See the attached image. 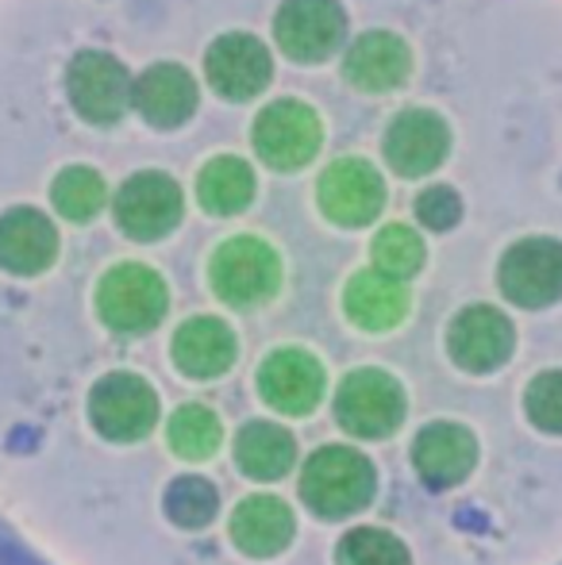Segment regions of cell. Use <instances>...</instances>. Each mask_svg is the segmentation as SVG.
<instances>
[{
    "label": "cell",
    "instance_id": "obj_2",
    "mask_svg": "<svg viewBox=\"0 0 562 565\" xmlns=\"http://www.w3.org/2000/svg\"><path fill=\"white\" fill-rule=\"evenodd\" d=\"M209 281L220 300L235 308H258L282 289V258L255 235H235L212 254Z\"/></svg>",
    "mask_w": 562,
    "mask_h": 565
},
{
    "label": "cell",
    "instance_id": "obj_23",
    "mask_svg": "<svg viewBox=\"0 0 562 565\" xmlns=\"http://www.w3.org/2000/svg\"><path fill=\"white\" fill-rule=\"evenodd\" d=\"M255 196V170L243 158H212L197 178V201L212 216H235Z\"/></svg>",
    "mask_w": 562,
    "mask_h": 565
},
{
    "label": "cell",
    "instance_id": "obj_22",
    "mask_svg": "<svg viewBox=\"0 0 562 565\" xmlns=\"http://www.w3.org/2000/svg\"><path fill=\"white\" fill-rule=\"evenodd\" d=\"M232 539L251 558H274L289 546L293 539V512L278 497H251L235 508L232 515Z\"/></svg>",
    "mask_w": 562,
    "mask_h": 565
},
{
    "label": "cell",
    "instance_id": "obj_9",
    "mask_svg": "<svg viewBox=\"0 0 562 565\" xmlns=\"http://www.w3.org/2000/svg\"><path fill=\"white\" fill-rule=\"evenodd\" d=\"M320 209L339 227H367L385 209V181L362 158H339L320 178Z\"/></svg>",
    "mask_w": 562,
    "mask_h": 565
},
{
    "label": "cell",
    "instance_id": "obj_30",
    "mask_svg": "<svg viewBox=\"0 0 562 565\" xmlns=\"http://www.w3.org/2000/svg\"><path fill=\"white\" fill-rule=\"evenodd\" d=\"M524 408L540 431L562 435V370H548L528 385Z\"/></svg>",
    "mask_w": 562,
    "mask_h": 565
},
{
    "label": "cell",
    "instance_id": "obj_12",
    "mask_svg": "<svg viewBox=\"0 0 562 565\" xmlns=\"http://www.w3.org/2000/svg\"><path fill=\"white\" fill-rule=\"evenodd\" d=\"M204 74H209V85L227 100H247L258 97V93L271 85L274 62L271 51H266L258 39L251 35H220L216 43L204 54Z\"/></svg>",
    "mask_w": 562,
    "mask_h": 565
},
{
    "label": "cell",
    "instance_id": "obj_25",
    "mask_svg": "<svg viewBox=\"0 0 562 565\" xmlns=\"http://www.w3.org/2000/svg\"><path fill=\"white\" fill-rule=\"evenodd\" d=\"M51 196H54L59 216L74 220V224H85V220H93L100 209H105L108 189H105V178H100L97 170L70 166V170H62L59 178H54Z\"/></svg>",
    "mask_w": 562,
    "mask_h": 565
},
{
    "label": "cell",
    "instance_id": "obj_1",
    "mask_svg": "<svg viewBox=\"0 0 562 565\" xmlns=\"http://www.w3.org/2000/svg\"><path fill=\"white\" fill-rule=\"evenodd\" d=\"M300 497L316 515L328 520L354 515L374 497V466L351 447H324L305 461Z\"/></svg>",
    "mask_w": 562,
    "mask_h": 565
},
{
    "label": "cell",
    "instance_id": "obj_5",
    "mask_svg": "<svg viewBox=\"0 0 562 565\" xmlns=\"http://www.w3.org/2000/svg\"><path fill=\"white\" fill-rule=\"evenodd\" d=\"M324 142L320 116L300 100H274L255 119V150L274 170H300Z\"/></svg>",
    "mask_w": 562,
    "mask_h": 565
},
{
    "label": "cell",
    "instance_id": "obj_20",
    "mask_svg": "<svg viewBox=\"0 0 562 565\" xmlns=\"http://www.w3.org/2000/svg\"><path fill=\"white\" fill-rule=\"evenodd\" d=\"M343 308L362 331H390L409 316V285L370 266L351 277L343 292Z\"/></svg>",
    "mask_w": 562,
    "mask_h": 565
},
{
    "label": "cell",
    "instance_id": "obj_31",
    "mask_svg": "<svg viewBox=\"0 0 562 565\" xmlns=\"http://www.w3.org/2000/svg\"><path fill=\"white\" fill-rule=\"evenodd\" d=\"M463 216V201L450 185H435V189H424L416 196V220L432 231H450Z\"/></svg>",
    "mask_w": 562,
    "mask_h": 565
},
{
    "label": "cell",
    "instance_id": "obj_24",
    "mask_svg": "<svg viewBox=\"0 0 562 565\" xmlns=\"http://www.w3.org/2000/svg\"><path fill=\"white\" fill-rule=\"evenodd\" d=\"M235 461L258 481H278L297 461V443L278 424H247L235 439Z\"/></svg>",
    "mask_w": 562,
    "mask_h": 565
},
{
    "label": "cell",
    "instance_id": "obj_6",
    "mask_svg": "<svg viewBox=\"0 0 562 565\" xmlns=\"http://www.w3.org/2000/svg\"><path fill=\"white\" fill-rule=\"evenodd\" d=\"M181 209H185V196H181L178 181L158 170H142L136 178H128L113 201L116 224L139 243L170 235L181 220Z\"/></svg>",
    "mask_w": 562,
    "mask_h": 565
},
{
    "label": "cell",
    "instance_id": "obj_16",
    "mask_svg": "<svg viewBox=\"0 0 562 565\" xmlns=\"http://www.w3.org/2000/svg\"><path fill=\"white\" fill-rule=\"evenodd\" d=\"M413 70V54H409L405 39L393 31H367L351 43L343 58V74L354 89L362 93H390L409 82Z\"/></svg>",
    "mask_w": 562,
    "mask_h": 565
},
{
    "label": "cell",
    "instance_id": "obj_13",
    "mask_svg": "<svg viewBox=\"0 0 562 565\" xmlns=\"http://www.w3.org/2000/svg\"><path fill=\"white\" fill-rule=\"evenodd\" d=\"M512 342L517 331L505 320L497 308L489 305H474L466 312H458L447 328V350L455 358V365L470 373H489L512 354Z\"/></svg>",
    "mask_w": 562,
    "mask_h": 565
},
{
    "label": "cell",
    "instance_id": "obj_8",
    "mask_svg": "<svg viewBox=\"0 0 562 565\" xmlns=\"http://www.w3.org/2000/svg\"><path fill=\"white\" fill-rule=\"evenodd\" d=\"M343 35L347 15L336 0H285L274 15V39L293 62H324Z\"/></svg>",
    "mask_w": 562,
    "mask_h": 565
},
{
    "label": "cell",
    "instance_id": "obj_14",
    "mask_svg": "<svg viewBox=\"0 0 562 565\" xmlns=\"http://www.w3.org/2000/svg\"><path fill=\"white\" fill-rule=\"evenodd\" d=\"M258 393L282 416H308L324 396V365L305 350H274L258 370Z\"/></svg>",
    "mask_w": 562,
    "mask_h": 565
},
{
    "label": "cell",
    "instance_id": "obj_17",
    "mask_svg": "<svg viewBox=\"0 0 562 565\" xmlns=\"http://www.w3.org/2000/svg\"><path fill=\"white\" fill-rule=\"evenodd\" d=\"M131 105L150 127H178L197 108V82L189 77V70L162 62L139 74V82H131Z\"/></svg>",
    "mask_w": 562,
    "mask_h": 565
},
{
    "label": "cell",
    "instance_id": "obj_15",
    "mask_svg": "<svg viewBox=\"0 0 562 565\" xmlns=\"http://www.w3.org/2000/svg\"><path fill=\"white\" fill-rule=\"evenodd\" d=\"M450 135L435 113L427 108H409L390 124L385 131V162L401 173V178H424L447 158Z\"/></svg>",
    "mask_w": 562,
    "mask_h": 565
},
{
    "label": "cell",
    "instance_id": "obj_10",
    "mask_svg": "<svg viewBox=\"0 0 562 565\" xmlns=\"http://www.w3.org/2000/svg\"><path fill=\"white\" fill-rule=\"evenodd\" d=\"M501 292L520 308H548L562 297V243L524 238L501 258Z\"/></svg>",
    "mask_w": 562,
    "mask_h": 565
},
{
    "label": "cell",
    "instance_id": "obj_3",
    "mask_svg": "<svg viewBox=\"0 0 562 565\" xmlns=\"http://www.w3.org/2000/svg\"><path fill=\"white\" fill-rule=\"evenodd\" d=\"M166 305H170V292L166 281L142 262H120L105 274L97 289V312L100 320L113 331L124 335H139L162 323Z\"/></svg>",
    "mask_w": 562,
    "mask_h": 565
},
{
    "label": "cell",
    "instance_id": "obj_28",
    "mask_svg": "<svg viewBox=\"0 0 562 565\" xmlns=\"http://www.w3.org/2000/svg\"><path fill=\"white\" fill-rule=\"evenodd\" d=\"M166 515L189 531L209 527L216 515V489L204 477H178L166 492Z\"/></svg>",
    "mask_w": 562,
    "mask_h": 565
},
{
    "label": "cell",
    "instance_id": "obj_26",
    "mask_svg": "<svg viewBox=\"0 0 562 565\" xmlns=\"http://www.w3.org/2000/svg\"><path fill=\"white\" fill-rule=\"evenodd\" d=\"M220 435H224L220 416L212 408H204V404H185L170 419V447L185 461H201L209 454H216Z\"/></svg>",
    "mask_w": 562,
    "mask_h": 565
},
{
    "label": "cell",
    "instance_id": "obj_19",
    "mask_svg": "<svg viewBox=\"0 0 562 565\" xmlns=\"http://www.w3.org/2000/svg\"><path fill=\"white\" fill-rule=\"evenodd\" d=\"M59 254V231L35 209H12L0 216V266L12 274H43Z\"/></svg>",
    "mask_w": 562,
    "mask_h": 565
},
{
    "label": "cell",
    "instance_id": "obj_27",
    "mask_svg": "<svg viewBox=\"0 0 562 565\" xmlns=\"http://www.w3.org/2000/svg\"><path fill=\"white\" fill-rule=\"evenodd\" d=\"M370 258H374L378 274L397 277V281H409V277H413L416 269L424 266V243H421V235H416L413 227L390 224V227L378 231Z\"/></svg>",
    "mask_w": 562,
    "mask_h": 565
},
{
    "label": "cell",
    "instance_id": "obj_7",
    "mask_svg": "<svg viewBox=\"0 0 562 565\" xmlns=\"http://www.w3.org/2000/svg\"><path fill=\"white\" fill-rule=\"evenodd\" d=\"M89 416L97 431L113 443L142 439L158 424V396L136 373H108L89 396Z\"/></svg>",
    "mask_w": 562,
    "mask_h": 565
},
{
    "label": "cell",
    "instance_id": "obj_18",
    "mask_svg": "<svg viewBox=\"0 0 562 565\" xmlns=\"http://www.w3.org/2000/svg\"><path fill=\"white\" fill-rule=\"evenodd\" d=\"M478 447H474V435L458 424H432L416 435L413 447V466L424 477V484L432 489H450L474 469Z\"/></svg>",
    "mask_w": 562,
    "mask_h": 565
},
{
    "label": "cell",
    "instance_id": "obj_4",
    "mask_svg": "<svg viewBox=\"0 0 562 565\" xmlns=\"http://www.w3.org/2000/svg\"><path fill=\"white\" fill-rule=\"evenodd\" d=\"M336 416L351 435L385 439L405 419V388L382 370H354L336 393Z\"/></svg>",
    "mask_w": 562,
    "mask_h": 565
},
{
    "label": "cell",
    "instance_id": "obj_11",
    "mask_svg": "<svg viewBox=\"0 0 562 565\" xmlns=\"http://www.w3.org/2000/svg\"><path fill=\"white\" fill-rule=\"evenodd\" d=\"M66 89L74 108L89 124H116L131 105V77L113 54L85 51L66 74Z\"/></svg>",
    "mask_w": 562,
    "mask_h": 565
},
{
    "label": "cell",
    "instance_id": "obj_21",
    "mask_svg": "<svg viewBox=\"0 0 562 565\" xmlns=\"http://www.w3.org/2000/svg\"><path fill=\"white\" fill-rule=\"evenodd\" d=\"M235 362V335L224 320L212 316H197V320L181 323L173 335V365L185 377H220Z\"/></svg>",
    "mask_w": 562,
    "mask_h": 565
},
{
    "label": "cell",
    "instance_id": "obj_29",
    "mask_svg": "<svg viewBox=\"0 0 562 565\" xmlns=\"http://www.w3.org/2000/svg\"><path fill=\"white\" fill-rule=\"evenodd\" d=\"M339 565H413L397 535L378 527H354L339 543Z\"/></svg>",
    "mask_w": 562,
    "mask_h": 565
}]
</instances>
